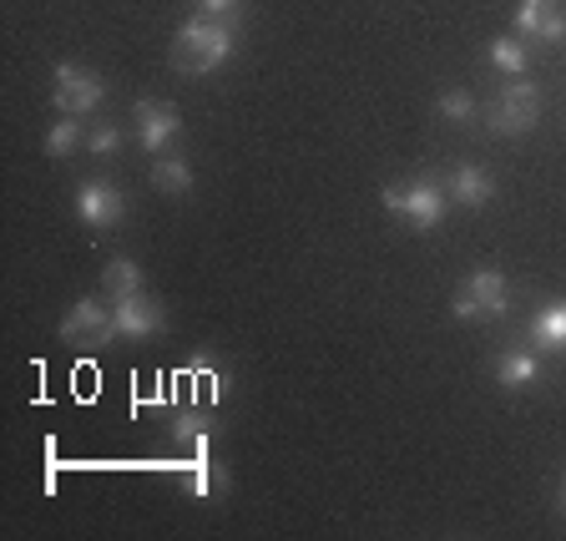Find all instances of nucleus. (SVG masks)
Wrapping results in <instances>:
<instances>
[{"instance_id":"obj_3","label":"nucleus","mask_w":566,"mask_h":541,"mask_svg":"<svg viewBox=\"0 0 566 541\" xmlns=\"http://www.w3.org/2000/svg\"><path fill=\"white\" fill-rule=\"evenodd\" d=\"M450 314H455L460 324H471V319H506L511 314V283H506V273L475 269L471 279L460 283V294H455V304H450Z\"/></svg>"},{"instance_id":"obj_10","label":"nucleus","mask_w":566,"mask_h":541,"mask_svg":"<svg viewBox=\"0 0 566 541\" xmlns=\"http://www.w3.org/2000/svg\"><path fill=\"white\" fill-rule=\"evenodd\" d=\"M446 193H450V202L455 208H485V202L495 198V177L485 173V167H475V163H460L455 173H450V183H446Z\"/></svg>"},{"instance_id":"obj_22","label":"nucleus","mask_w":566,"mask_h":541,"mask_svg":"<svg viewBox=\"0 0 566 541\" xmlns=\"http://www.w3.org/2000/svg\"><path fill=\"white\" fill-rule=\"evenodd\" d=\"M122 147V132L112 127V122H102V127H92L86 132V153H96V157H112Z\"/></svg>"},{"instance_id":"obj_24","label":"nucleus","mask_w":566,"mask_h":541,"mask_svg":"<svg viewBox=\"0 0 566 541\" xmlns=\"http://www.w3.org/2000/svg\"><path fill=\"white\" fill-rule=\"evenodd\" d=\"M556 501H562V517H566V481H562V496H556Z\"/></svg>"},{"instance_id":"obj_21","label":"nucleus","mask_w":566,"mask_h":541,"mask_svg":"<svg viewBox=\"0 0 566 541\" xmlns=\"http://www.w3.org/2000/svg\"><path fill=\"white\" fill-rule=\"evenodd\" d=\"M536 41H546V46H562L566 41V6L562 0H556L552 11H546V21L536 25Z\"/></svg>"},{"instance_id":"obj_17","label":"nucleus","mask_w":566,"mask_h":541,"mask_svg":"<svg viewBox=\"0 0 566 541\" xmlns=\"http://www.w3.org/2000/svg\"><path fill=\"white\" fill-rule=\"evenodd\" d=\"M76 147H86V127H82V117H61L56 127L46 132V157H71Z\"/></svg>"},{"instance_id":"obj_16","label":"nucleus","mask_w":566,"mask_h":541,"mask_svg":"<svg viewBox=\"0 0 566 541\" xmlns=\"http://www.w3.org/2000/svg\"><path fill=\"white\" fill-rule=\"evenodd\" d=\"M102 289H106V299H127V294H137L142 289V269H137V259H112L102 269Z\"/></svg>"},{"instance_id":"obj_1","label":"nucleus","mask_w":566,"mask_h":541,"mask_svg":"<svg viewBox=\"0 0 566 541\" xmlns=\"http://www.w3.org/2000/svg\"><path fill=\"white\" fill-rule=\"evenodd\" d=\"M238 46V21H212V15H192L177 25L172 35V71L182 76H212L218 66H228Z\"/></svg>"},{"instance_id":"obj_23","label":"nucleus","mask_w":566,"mask_h":541,"mask_svg":"<svg viewBox=\"0 0 566 541\" xmlns=\"http://www.w3.org/2000/svg\"><path fill=\"white\" fill-rule=\"evenodd\" d=\"M198 11L212 15V21H243V0H198Z\"/></svg>"},{"instance_id":"obj_18","label":"nucleus","mask_w":566,"mask_h":541,"mask_svg":"<svg viewBox=\"0 0 566 541\" xmlns=\"http://www.w3.org/2000/svg\"><path fill=\"white\" fill-rule=\"evenodd\" d=\"M223 486H228V471L223 466H212V456H198V466H192V496H223Z\"/></svg>"},{"instance_id":"obj_11","label":"nucleus","mask_w":566,"mask_h":541,"mask_svg":"<svg viewBox=\"0 0 566 541\" xmlns=\"http://www.w3.org/2000/svg\"><path fill=\"white\" fill-rule=\"evenodd\" d=\"M212 436H218V420H212L208 410H198V405L177 410V420H172V446H182L192 460H198V456H212Z\"/></svg>"},{"instance_id":"obj_8","label":"nucleus","mask_w":566,"mask_h":541,"mask_svg":"<svg viewBox=\"0 0 566 541\" xmlns=\"http://www.w3.org/2000/svg\"><path fill=\"white\" fill-rule=\"evenodd\" d=\"M132 122H137V142L153 157H163L167 147H172V137L182 132V122H177V106L172 102H157V96H142V102L132 106Z\"/></svg>"},{"instance_id":"obj_6","label":"nucleus","mask_w":566,"mask_h":541,"mask_svg":"<svg viewBox=\"0 0 566 541\" xmlns=\"http://www.w3.org/2000/svg\"><path fill=\"white\" fill-rule=\"evenodd\" d=\"M51 102H56L61 117H92L96 106L106 102V82L96 71L76 66V61H61L56 82H51Z\"/></svg>"},{"instance_id":"obj_5","label":"nucleus","mask_w":566,"mask_h":541,"mask_svg":"<svg viewBox=\"0 0 566 541\" xmlns=\"http://www.w3.org/2000/svg\"><path fill=\"white\" fill-rule=\"evenodd\" d=\"M61 340L71 344V350H106L112 340H122L117 334V314L102 304V299H76V304L66 309V319H61Z\"/></svg>"},{"instance_id":"obj_14","label":"nucleus","mask_w":566,"mask_h":541,"mask_svg":"<svg viewBox=\"0 0 566 541\" xmlns=\"http://www.w3.org/2000/svg\"><path fill=\"white\" fill-rule=\"evenodd\" d=\"M153 188H163V193H192V167H188V157H177V153H163L153 163Z\"/></svg>"},{"instance_id":"obj_2","label":"nucleus","mask_w":566,"mask_h":541,"mask_svg":"<svg viewBox=\"0 0 566 541\" xmlns=\"http://www.w3.org/2000/svg\"><path fill=\"white\" fill-rule=\"evenodd\" d=\"M379 202H385L389 218H400L405 228H415V233H430V228L446 223L450 212V193L440 177H415V183H389L385 193H379Z\"/></svg>"},{"instance_id":"obj_7","label":"nucleus","mask_w":566,"mask_h":541,"mask_svg":"<svg viewBox=\"0 0 566 541\" xmlns=\"http://www.w3.org/2000/svg\"><path fill=\"white\" fill-rule=\"evenodd\" d=\"M76 218L86 228H117L127 218V193L112 177H92V183L76 188Z\"/></svg>"},{"instance_id":"obj_12","label":"nucleus","mask_w":566,"mask_h":541,"mask_svg":"<svg viewBox=\"0 0 566 541\" xmlns=\"http://www.w3.org/2000/svg\"><path fill=\"white\" fill-rule=\"evenodd\" d=\"M491 375L501 389H531L542 379V354L536 350H501L491 360Z\"/></svg>"},{"instance_id":"obj_15","label":"nucleus","mask_w":566,"mask_h":541,"mask_svg":"<svg viewBox=\"0 0 566 541\" xmlns=\"http://www.w3.org/2000/svg\"><path fill=\"white\" fill-rule=\"evenodd\" d=\"M485 56H491V66L506 71V76H521V71L531 66V51L521 35H495L491 46H485Z\"/></svg>"},{"instance_id":"obj_4","label":"nucleus","mask_w":566,"mask_h":541,"mask_svg":"<svg viewBox=\"0 0 566 541\" xmlns=\"http://www.w3.org/2000/svg\"><path fill=\"white\" fill-rule=\"evenodd\" d=\"M536 117H542V92L531 82H506L501 92H495V102L485 106V122H491L495 137H521V132L536 127Z\"/></svg>"},{"instance_id":"obj_9","label":"nucleus","mask_w":566,"mask_h":541,"mask_svg":"<svg viewBox=\"0 0 566 541\" xmlns=\"http://www.w3.org/2000/svg\"><path fill=\"white\" fill-rule=\"evenodd\" d=\"M112 314H117V334H122V340H153V334L167 324L163 304H157V299H147L142 289H137V294H127V299H112Z\"/></svg>"},{"instance_id":"obj_20","label":"nucleus","mask_w":566,"mask_h":541,"mask_svg":"<svg viewBox=\"0 0 566 541\" xmlns=\"http://www.w3.org/2000/svg\"><path fill=\"white\" fill-rule=\"evenodd\" d=\"M436 112H440L446 122H471V117H475V96H471V92H440Z\"/></svg>"},{"instance_id":"obj_19","label":"nucleus","mask_w":566,"mask_h":541,"mask_svg":"<svg viewBox=\"0 0 566 541\" xmlns=\"http://www.w3.org/2000/svg\"><path fill=\"white\" fill-rule=\"evenodd\" d=\"M552 6H556V0H521V6H516V35H521V41H526V35L536 41V25L546 21V11H552Z\"/></svg>"},{"instance_id":"obj_13","label":"nucleus","mask_w":566,"mask_h":541,"mask_svg":"<svg viewBox=\"0 0 566 541\" xmlns=\"http://www.w3.org/2000/svg\"><path fill=\"white\" fill-rule=\"evenodd\" d=\"M531 344L542 354H566V299L531 314Z\"/></svg>"}]
</instances>
